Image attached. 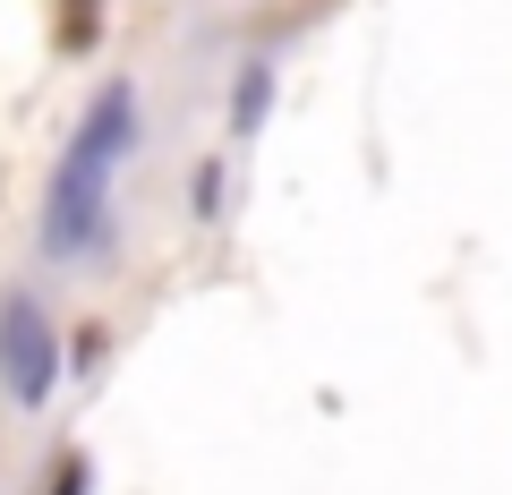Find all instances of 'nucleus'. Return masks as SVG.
<instances>
[{
	"mask_svg": "<svg viewBox=\"0 0 512 495\" xmlns=\"http://www.w3.org/2000/svg\"><path fill=\"white\" fill-rule=\"evenodd\" d=\"M128 146H137V94L128 86H103L86 111V129H77L69 163L52 180V205H43V239H52V257H86L94 239L111 222V180H120Z\"/></svg>",
	"mask_w": 512,
	"mask_h": 495,
	"instance_id": "f257e3e1",
	"label": "nucleus"
},
{
	"mask_svg": "<svg viewBox=\"0 0 512 495\" xmlns=\"http://www.w3.org/2000/svg\"><path fill=\"white\" fill-rule=\"evenodd\" d=\"M0 376H9V393L18 402H43L60 376V350H52V325H43L35 299H9L0 308Z\"/></svg>",
	"mask_w": 512,
	"mask_h": 495,
	"instance_id": "f03ea898",
	"label": "nucleus"
},
{
	"mask_svg": "<svg viewBox=\"0 0 512 495\" xmlns=\"http://www.w3.org/2000/svg\"><path fill=\"white\" fill-rule=\"evenodd\" d=\"M256 120H265V69L239 77V129H256Z\"/></svg>",
	"mask_w": 512,
	"mask_h": 495,
	"instance_id": "7ed1b4c3",
	"label": "nucleus"
},
{
	"mask_svg": "<svg viewBox=\"0 0 512 495\" xmlns=\"http://www.w3.org/2000/svg\"><path fill=\"white\" fill-rule=\"evenodd\" d=\"M86 35H94V0H69V52H86Z\"/></svg>",
	"mask_w": 512,
	"mask_h": 495,
	"instance_id": "20e7f679",
	"label": "nucleus"
}]
</instances>
